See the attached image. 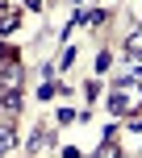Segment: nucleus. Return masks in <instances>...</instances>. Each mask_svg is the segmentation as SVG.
Returning <instances> with one entry per match:
<instances>
[{
	"instance_id": "1",
	"label": "nucleus",
	"mask_w": 142,
	"mask_h": 158,
	"mask_svg": "<svg viewBox=\"0 0 142 158\" xmlns=\"http://www.w3.org/2000/svg\"><path fill=\"white\" fill-rule=\"evenodd\" d=\"M109 112H113V117H126V121L138 117V112H142V87L117 79V87L109 92Z\"/></svg>"
},
{
	"instance_id": "2",
	"label": "nucleus",
	"mask_w": 142,
	"mask_h": 158,
	"mask_svg": "<svg viewBox=\"0 0 142 158\" xmlns=\"http://www.w3.org/2000/svg\"><path fill=\"white\" fill-rule=\"evenodd\" d=\"M8 92H21V63L17 58L0 63V96H8Z\"/></svg>"
},
{
	"instance_id": "3",
	"label": "nucleus",
	"mask_w": 142,
	"mask_h": 158,
	"mask_svg": "<svg viewBox=\"0 0 142 158\" xmlns=\"http://www.w3.org/2000/svg\"><path fill=\"white\" fill-rule=\"evenodd\" d=\"M13 150H17V129L4 121V125H0V158H4V154H13Z\"/></svg>"
},
{
	"instance_id": "4",
	"label": "nucleus",
	"mask_w": 142,
	"mask_h": 158,
	"mask_svg": "<svg viewBox=\"0 0 142 158\" xmlns=\"http://www.w3.org/2000/svg\"><path fill=\"white\" fill-rule=\"evenodd\" d=\"M121 83H138V87H142V58H130V63H126Z\"/></svg>"
},
{
	"instance_id": "5",
	"label": "nucleus",
	"mask_w": 142,
	"mask_h": 158,
	"mask_svg": "<svg viewBox=\"0 0 142 158\" xmlns=\"http://www.w3.org/2000/svg\"><path fill=\"white\" fill-rule=\"evenodd\" d=\"M126 54H130V58H142V25L126 38Z\"/></svg>"
},
{
	"instance_id": "6",
	"label": "nucleus",
	"mask_w": 142,
	"mask_h": 158,
	"mask_svg": "<svg viewBox=\"0 0 142 158\" xmlns=\"http://www.w3.org/2000/svg\"><path fill=\"white\" fill-rule=\"evenodd\" d=\"M0 108H4L8 117H17V112H21V92H8V96H0Z\"/></svg>"
},
{
	"instance_id": "7",
	"label": "nucleus",
	"mask_w": 142,
	"mask_h": 158,
	"mask_svg": "<svg viewBox=\"0 0 142 158\" xmlns=\"http://www.w3.org/2000/svg\"><path fill=\"white\" fill-rule=\"evenodd\" d=\"M42 142H46V129H33V137H29V150H42Z\"/></svg>"
},
{
	"instance_id": "8",
	"label": "nucleus",
	"mask_w": 142,
	"mask_h": 158,
	"mask_svg": "<svg viewBox=\"0 0 142 158\" xmlns=\"http://www.w3.org/2000/svg\"><path fill=\"white\" fill-rule=\"evenodd\" d=\"M96 92H100V83H96V79H88V83H84V96H88V100H96Z\"/></svg>"
},
{
	"instance_id": "9",
	"label": "nucleus",
	"mask_w": 142,
	"mask_h": 158,
	"mask_svg": "<svg viewBox=\"0 0 142 158\" xmlns=\"http://www.w3.org/2000/svg\"><path fill=\"white\" fill-rule=\"evenodd\" d=\"M25 4H29V8H33V13H38V8H42V0H25Z\"/></svg>"
},
{
	"instance_id": "10",
	"label": "nucleus",
	"mask_w": 142,
	"mask_h": 158,
	"mask_svg": "<svg viewBox=\"0 0 142 158\" xmlns=\"http://www.w3.org/2000/svg\"><path fill=\"white\" fill-rule=\"evenodd\" d=\"M0 63H4V46H0Z\"/></svg>"
}]
</instances>
